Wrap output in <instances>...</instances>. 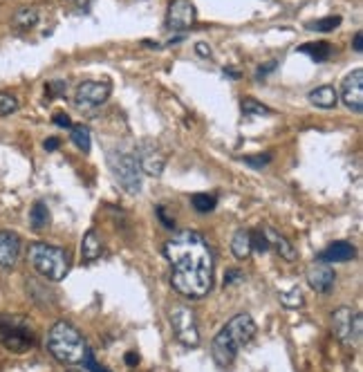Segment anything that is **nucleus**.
<instances>
[{
  "instance_id": "c756f323",
  "label": "nucleus",
  "mask_w": 363,
  "mask_h": 372,
  "mask_svg": "<svg viewBox=\"0 0 363 372\" xmlns=\"http://www.w3.org/2000/svg\"><path fill=\"white\" fill-rule=\"evenodd\" d=\"M245 164H249V166H254V168H263V166H267L269 162H271V155H258V157H245L242 160Z\"/></svg>"
},
{
  "instance_id": "c85d7f7f",
  "label": "nucleus",
  "mask_w": 363,
  "mask_h": 372,
  "mask_svg": "<svg viewBox=\"0 0 363 372\" xmlns=\"http://www.w3.org/2000/svg\"><path fill=\"white\" fill-rule=\"evenodd\" d=\"M81 364H85V368L90 370V372H110V370H106V368H101L97 361H95V357H93V350H85V357H83V361Z\"/></svg>"
},
{
  "instance_id": "e433bc0d",
  "label": "nucleus",
  "mask_w": 363,
  "mask_h": 372,
  "mask_svg": "<svg viewBox=\"0 0 363 372\" xmlns=\"http://www.w3.org/2000/svg\"><path fill=\"white\" fill-rule=\"evenodd\" d=\"M196 52H198L200 56H207V59L211 56V50H209L207 45H204V43H198V45H196Z\"/></svg>"
},
{
  "instance_id": "b1692460",
  "label": "nucleus",
  "mask_w": 363,
  "mask_h": 372,
  "mask_svg": "<svg viewBox=\"0 0 363 372\" xmlns=\"http://www.w3.org/2000/svg\"><path fill=\"white\" fill-rule=\"evenodd\" d=\"M191 205L200 213H209L215 209V198L209 193H196V195H191Z\"/></svg>"
},
{
  "instance_id": "39448f33",
  "label": "nucleus",
  "mask_w": 363,
  "mask_h": 372,
  "mask_svg": "<svg viewBox=\"0 0 363 372\" xmlns=\"http://www.w3.org/2000/svg\"><path fill=\"white\" fill-rule=\"evenodd\" d=\"M108 166L117 182L126 193H139L142 191V168L137 157L126 151H108Z\"/></svg>"
},
{
  "instance_id": "1a4fd4ad",
  "label": "nucleus",
  "mask_w": 363,
  "mask_h": 372,
  "mask_svg": "<svg viewBox=\"0 0 363 372\" xmlns=\"http://www.w3.org/2000/svg\"><path fill=\"white\" fill-rule=\"evenodd\" d=\"M110 90L112 88L108 81H85L76 88L74 104H76V108H83V110L97 108L110 97Z\"/></svg>"
},
{
  "instance_id": "9d476101",
  "label": "nucleus",
  "mask_w": 363,
  "mask_h": 372,
  "mask_svg": "<svg viewBox=\"0 0 363 372\" xmlns=\"http://www.w3.org/2000/svg\"><path fill=\"white\" fill-rule=\"evenodd\" d=\"M137 162H139V168H142V173L146 175H151V177H160L164 173V168H166V155L157 149V146L151 142V139H146L139 144V149H137Z\"/></svg>"
},
{
  "instance_id": "f257e3e1",
  "label": "nucleus",
  "mask_w": 363,
  "mask_h": 372,
  "mask_svg": "<svg viewBox=\"0 0 363 372\" xmlns=\"http://www.w3.org/2000/svg\"><path fill=\"white\" fill-rule=\"evenodd\" d=\"M164 254L173 267L171 285L179 296L198 301L209 294L213 287V254L202 233L193 229L173 233Z\"/></svg>"
},
{
  "instance_id": "c9c22d12",
  "label": "nucleus",
  "mask_w": 363,
  "mask_h": 372,
  "mask_svg": "<svg viewBox=\"0 0 363 372\" xmlns=\"http://www.w3.org/2000/svg\"><path fill=\"white\" fill-rule=\"evenodd\" d=\"M59 146H61V139H56V137L45 139V151H56Z\"/></svg>"
},
{
  "instance_id": "bb28decb",
  "label": "nucleus",
  "mask_w": 363,
  "mask_h": 372,
  "mask_svg": "<svg viewBox=\"0 0 363 372\" xmlns=\"http://www.w3.org/2000/svg\"><path fill=\"white\" fill-rule=\"evenodd\" d=\"M341 25V18L338 16H325V18H319L308 25V29H314V32H332Z\"/></svg>"
},
{
  "instance_id": "4be33fe9",
  "label": "nucleus",
  "mask_w": 363,
  "mask_h": 372,
  "mask_svg": "<svg viewBox=\"0 0 363 372\" xmlns=\"http://www.w3.org/2000/svg\"><path fill=\"white\" fill-rule=\"evenodd\" d=\"M50 222H52V216H50L48 207H45V202H36L29 211V227L34 231H45L50 227Z\"/></svg>"
},
{
  "instance_id": "f03ea898",
  "label": "nucleus",
  "mask_w": 363,
  "mask_h": 372,
  "mask_svg": "<svg viewBox=\"0 0 363 372\" xmlns=\"http://www.w3.org/2000/svg\"><path fill=\"white\" fill-rule=\"evenodd\" d=\"M256 323L247 312L235 314V317L224 325V328L215 334L211 343V357L220 368H226L233 364V359L240 352L249 341L256 336Z\"/></svg>"
},
{
  "instance_id": "a19ab883",
  "label": "nucleus",
  "mask_w": 363,
  "mask_h": 372,
  "mask_svg": "<svg viewBox=\"0 0 363 372\" xmlns=\"http://www.w3.org/2000/svg\"><path fill=\"white\" fill-rule=\"evenodd\" d=\"M70 372H78V370H70Z\"/></svg>"
},
{
  "instance_id": "cd10ccee",
  "label": "nucleus",
  "mask_w": 363,
  "mask_h": 372,
  "mask_svg": "<svg viewBox=\"0 0 363 372\" xmlns=\"http://www.w3.org/2000/svg\"><path fill=\"white\" fill-rule=\"evenodd\" d=\"M18 110V99L9 92H0V117H7Z\"/></svg>"
},
{
  "instance_id": "7ed1b4c3",
  "label": "nucleus",
  "mask_w": 363,
  "mask_h": 372,
  "mask_svg": "<svg viewBox=\"0 0 363 372\" xmlns=\"http://www.w3.org/2000/svg\"><path fill=\"white\" fill-rule=\"evenodd\" d=\"M48 350L61 364H81L88 343L72 323L56 321L48 334Z\"/></svg>"
},
{
  "instance_id": "aec40b11",
  "label": "nucleus",
  "mask_w": 363,
  "mask_h": 372,
  "mask_svg": "<svg viewBox=\"0 0 363 372\" xmlns=\"http://www.w3.org/2000/svg\"><path fill=\"white\" fill-rule=\"evenodd\" d=\"M36 22H39V9L32 7V5L20 7L16 14H14V18H11V25H14L16 29H20V32L32 29L34 25H36Z\"/></svg>"
},
{
  "instance_id": "f704fd0d",
  "label": "nucleus",
  "mask_w": 363,
  "mask_h": 372,
  "mask_svg": "<svg viewBox=\"0 0 363 372\" xmlns=\"http://www.w3.org/2000/svg\"><path fill=\"white\" fill-rule=\"evenodd\" d=\"M65 88H67L65 81H52V83L48 85V90H54L56 95H63V92H65Z\"/></svg>"
},
{
  "instance_id": "f8f14e48",
  "label": "nucleus",
  "mask_w": 363,
  "mask_h": 372,
  "mask_svg": "<svg viewBox=\"0 0 363 372\" xmlns=\"http://www.w3.org/2000/svg\"><path fill=\"white\" fill-rule=\"evenodd\" d=\"M341 99L352 112H361L363 110V70H361V67H357L355 72H350L343 78Z\"/></svg>"
},
{
  "instance_id": "2eb2a0df",
  "label": "nucleus",
  "mask_w": 363,
  "mask_h": 372,
  "mask_svg": "<svg viewBox=\"0 0 363 372\" xmlns=\"http://www.w3.org/2000/svg\"><path fill=\"white\" fill-rule=\"evenodd\" d=\"M355 256H357L355 247L341 240V242H334L327 247V249H323L319 254V263H348V261H352Z\"/></svg>"
},
{
  "instance_id": "5701e85b",
  "label": "nucleus",
  "mask_w": 363,
  "mask_h": 372,
  "mask_svg": "<svg viewBox=\"0 0 363 372\" xmlns=\"http://www.w3.org/2000/svg\"><path fill=\"white\" fill-rule=\"evenodd\" d=\"M280 303L285 308H292V310H296V308H301L303 305V291L299 289V287H292V289H287V291H280Z\"/></svg>"
},
{
  "instance_id": "2f4dec72",
  "label": "nucleus",
  "mask_w": 363,
  "mask_h": 372,
  "mask_svg": "<svg viewBox=\"0 0 363 372\" xmlns=\"http://www.w3.org/2000/svg\"><path fill=\"white\" fill-rule=\"evenodd\" d=\"M157 216L162 218V224H164L166 229H173V227H175V218H168L166 211H164V207H157Z\"/></svg>"
},
{
  "instance_id": "0eeeda50",
  "label": "nucleus",
  "mask_w": 363,
  "mask_h": 372,
  "mask_svg": "<svg viewBox=\"0 0 363 372\" xmlns=\"http://www.w3.org/2000/svg\"><path fill=\"white\" fill-rule=\"evenodd\" d=\"M0 343L9 352L22 354L34 345V332L27 325V321L16 317H0Z\"/></svg>"
},
{
  "instance_id": "20e7f679",
  "label": "nucleus",
  "mask_w": 363,
  "mask_h": 372,
  "mask_svg": "<svg viewBox=\"0 0 363 372\" xmlns=\"http://www.w3.org/2000/svg\"><path fill=\"white\" fill-rule=\"evenodd\" d=\"M27 261L43 278L52 280V283H61L70 274V254L61 249V247H54L48 242L29 244Z\"/></svg>"
},
{
  "instance_id": "6ab92c4d",
  "label": "nucleus",
  "mask_w": 363,
  "mask_h": 372,
  "mask_svg": "<svg viewBox=\"0 0 363 372\" xmlns=\"http://www.w3.org/2000/svg\"><path fill=\"white\" fill-rule=\"evenodd\" d=\"M310 101L316 108L330 110L338 104V95H336V90L332 85H321V88H316L310 92Z\"/></svg>"
},
{
  "instance_id": "423d86ee",
  "label": "nucleus",
  "mask_w": 363,
  "mask_h": 372,
  "mask_svg": "<svg viewBox=\"0 0 363 372\" xmlns=\"http://www.w3.org/2000/svg\"><path fill=\"white\" fill-rule=\"evenodd\" d=\"M332 332L341 345L359 347L363 336V317L352 308H338L332 314Z\"/></svg>"
},
{
  "instance_id": "6e6552de",
  "label": "nucleus",
  "mask_w": 363,
  "mask_h": 372,
  "mask_svg": "<svg viewBox=\"0 0 363 372\" xmlns=\"http://www.w3.org/2000/svg\"><path fill=\"white\" fill-rule=\"evenodd\" d=\"M171 325L173 334L177 336V341L186 347H198L200 345V330H198V319L196 312L189 305H173L171 308Z\"/></svg>"
},
{
  "instance_id": "7c9ffc66",
  "label": "nucleus",
  "mask_w": 363,
  "mask_h": 372,
  "mask_svg": "<svg viewBox=\"0 0 363 372\" xmlns=\"http://www.w3.org/2000/svg\"><path fill=\"white\" fill-rule=\"evenodd\" d=\"M54 123H56V126H61V128H72V121H70V117L65 115V112H56Z\"/></svg>"
},
{
  "instance_id": "393cba45",
  "label": "nucleus",
  "mask_w": 363,
  "mask_h": 372,
  "mask_svg": "<svg viewBox=\"0 0 363 372\" xmlns=\"http://www.w3.org/2000/svg\"><path fill=\"white\" fill-rule=\"evenodd\" d=\"M242 112H245V115H249V117H267V115H271V110L267 106L258 104V101L252 99V97L242 101Z\"/></svg>"
},
{
  "instance_id": "f3484780",
  "label": "nucleus",
  "mask_w": 363,
  "mask_h": 372,
  "mask_svg": "<svg viewBox=\"0 0 363 372\" xmlns=\"http://www.w3.org/2000/svg\"><path fill=\"white\" fill-rule=\"evenodd\" d=\"M101 252H104V240H101L99 231L97 229L85 231L83 240H81V256L85 258L88 263H93L101 256Z\"/></svg>"
},
{
  "instance_id": "a211bd4d",
  "label": "nucleus",
  "mask_w": 363,
  "mask_h": 372,
  "mask_svg": "<svg viewBox=\"0 0 363 372\" xmlns=\"http://www.w3.org/2000/svg\"><path fill=\"white\" fill-rule=\"evenodd\" d=\"M254 252V244H252V231H235L233 233V240H231V254L238 258V261H247L249 256Z\"/></svg>"
},
{
  "instance_id": "58836bf2",
  "label": "nucleus",
  "mask_w": 363,
  "mask_h": 372,
  "mask_svg": "<svg viewBox=\"0 0 363 372\" xmlns=\"http://www.w3.org/2000/svg\"><path fill=\"white\" fill-rule=\"evenodd\" d=\"M355 52H363V43H361V32H357L355 34Z\"/></svg>"
},
{
  "instance_id": "72a5a7b5",
  "label": "nucleus",
  "mask_w": 363,
  "mask_h": 372,
  "mask_svg": "<svg viewBox=\"0 0 363 372\" xmlns=\"http://www.w3.org/2000/svg\"><path fill=\"white\" fill-rule=\"evenodd\" d=\"M240 278H242V274L238 272V269H231V272L224 276V285H231V283H235V280H240Z\"/></svg>"
},
{
  "instance_id": "ddd939ff",
  "label": "nucleus",
  "mask_w": 363,
  "mask_h": 372,
  "mask_svg": "<svg viewBox=\"0 0 363 372\" xmlns=\"http://www.w3.org/2000/svg\"><path fill=\"white\" fill-rule=\"evenodd\" d=\"M334 280H336V274L327 263H316L308 269V283L314 291H319V294H330L334 287Z\"/></svg>"
},
{
  "instance_id": "473e14b6",
  "label": "nucleus",
  "mask_w": 363,
  "mask_h": 372,
  "mask_svg": "<svg viewBox=\"0 0 363 372\" xmlns=\"http://www.w3.org/2000/svg\"><path fill=\"white\" fill-rule=\"evenodd\" d=\"M276 65H278L276 61H271V63H267L265 67H258V72H256V78H263V76H267V74H269L271 70H276Z\"/></svg>"
},
{
  "instance_id": "4c0bfd02",
  "label": "nucleus",
  "mask_w": 363,
  "mask_h": 372,
  "mask_svg": "<svg viewBox=\"0 0 363 372\" xmlns=\"http://www.w3.org/2000/svg\"><path fill=\"white\" fill-rule=\"evenodd\" d=\"M126 364H128V366H137V364H139V354L128 352V354H126Z\"/></svg>"
},
{
  "instance_id": "a878e982",
  "label": "nucleus",
  "mask_w": 363,
  "mask_h": 372,
  "mask_svg": "<svg viewBox=\"0 0 363 372\" xmlns=\"http://www.w3.org/2000/svg\"><path fill=\"white\" fill-rule=\"evenodd\" d=\"M72 142L76 144L78 151L88 153L90 151V130L85 126H72Z\"/></svg>"
},
{
  "instance_id": "412c9836",
  "label": "nucleus",
  "mask_w": 363,
  "mask_h": 372,
  "mask_svg": "<svg viewBox=\"0 0 363 372\" xmlns=\"http://www.w3.org/2000/svg\"><path fill=\"white\" fill-rule=\"evenodd\" d=\"M301 54H308L312 61L316 63H323L327 61L332 56V45L327 43V41H316V43H308V45H303V48H299Z\"/></svg>"
},
{
  "instance_id": "9b49d317",
  "label": "nucleus",
  "mask_w": 363,
  "mask_h": 372,
  "mask_svg": "<svg viewBox=\"0 0 363 372\" xmlns=\"http://www.w3.org/2000/svg\"><path fill=\"white\" fill-rule=\"evenodd\" d=\"M196 25V5L191 0H173L168 5L166 14V27L173 32H184Z\"/></svg>"
},
{
  "instance_id": "ea45409f",
  "label": "nucleus",
  "mask_w": 363,
  "mask_h": 372,
  "mask_svg": "<svg viewBox=\"0 0 363 372\" xmlns=\"http://www.w3.org/2000/svg\"><path fill=\"white\" fill-rule=\"evenodd\" d=\"M224 76H233V78H238V76H240V72H238V70H224Z\"/></svg>"
},
{
  "instance_id": "4468645a",
  "label": "nucleus",
  "mask_w": 363,
  "mask_h": 372,
  "mask_svg": "<svg viewBox=\"0 0 363 372\" xmlns=\"http://www.w3.org/2000/svg\"><path fill=\"white\" fill-rule=\"evenodd\" d=\"M20 258V238L14 231H0V267H14Z\"/></svg>"
},
{
  "instance_id": "dca6fc26",
  "label": "nucleus",
  "mask_w": 363,
  "mask_h": 372,
  "mask_svg": "<svg viewBox=\"0 0 363 372\" xmlns=\"http://www.w3.org/2000/svg\"><path fill=\"white\" fill-rule=\"evenodd\" d=\"M263 233H265V238L269 242V249L274 247L276 254H280V258H285V261H289V263L296 261V249H294V247L289 244V240L285 238V235H280L274 229H265Z\"/></svg>"
}]
</instances>
